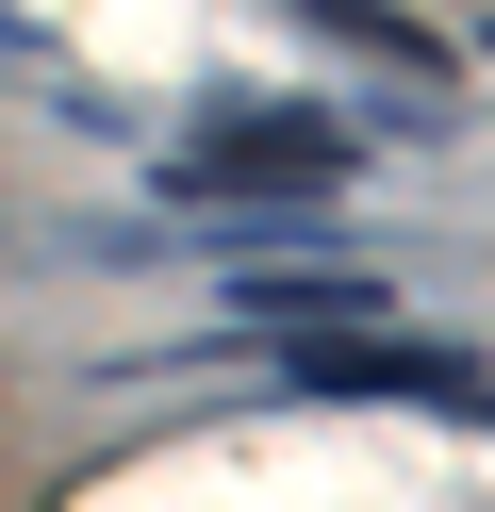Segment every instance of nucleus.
Returning a JSON list of instances; mask_svg holds the SVG:
<instances>
[{
  "mask_svg": "<svg viewBox=\"0 0 495 512\" xmlns=\"http://www.w3.org/2000/svg\"><path fill=\"white\" fill-rule=\"evenodd\" d=\"M297 380H314V397H479V364H462V347H413V331H380V347H297Z\"/></svg>",
  "mask_w": 495,
  "mask_h": 512,
  "instance_id": "2",
  "label": "nucleus"
},
{
  "mask_svg": "<svg viewBox=\"0 0 495 512\" xmlns=\"http://www.w3.org/2000/svg\"><path fill=\"white\" fill-rule=\"evenodd\" d=\"M347 182V133L330 116H231V133H198L182 199H330Z\"/></svg>",
  "mask_w": 495,
  "mask_h": 512,
  "instance_id": "1",
  "label": "nucleus"
},
{
  "mask_svg": "<svg viewBox=\"0 0 495 512\" xmlns=\"http://www.w3.org/2000/svg\"><path fill=\"white\" fill-rule=\"evenodd\" d=\"M248 314L281 331V314H363V265H297V281H248Z\"/></svg>",
  "mask_w": 495,
  "mask_h": 512,
  "instance_id": "3",
  "label": "nucleus"
}]
</instances>
